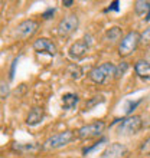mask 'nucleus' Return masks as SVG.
I'll use <instances>...</instances> for the list:
<instances>
[{
  "instance_id": "f257e3e1",
  "label": "nucleus",
  "mask_w": 150,
  "mask_h": 158,
  "mask_svg": "<svg viewBox=\"0 0 150 158\" xmlns=\"http://www.w3.org/2000/svg\"><path fill=\"white\" fill-rule=\"evenodd\" d=\"M116 69H117V66L111 62L101 63L100 66H95L94 69L90 71L88 78L91 79L94 83L103 85V83L108 82L111 78H116Z\"/></svg>"
},
{
  "instance_id": "f03ea898",
  "label": "nucleus",
  "mask_w": 150,
  "mask_h": 158,
  "mask_svg": "<svg viewBox=\"0 0 150 158\" xmlns=\"http://www.w3.org/2000/svg\"><path fill=\"white\" fill-rule=\"evenodd\" d=\"M74 139V132L72 131H62V132L54 134L45 139V142L42 144V150L45 151H55L59 148H64L68 145L69 142Z\"/></svg>"
},
{
  "instance_id": "7ed1b4c3",
  "label": "nucleus",
  "mask_w": 150,
  "mask_h": 158,
  "mask_svg": "<svg viewBox=\"0 0 150 158\" xmlns=\"http://www.w3.org/2000/svg\"><path fill=\"white\" fill-rule=\"evenodd\" d=\"M140 42H142V35L139 33L137 30L129 32L124 38L121 39L120 45H118V55L121 58H126V56L131 55L139 48Z\"/></svg>"
},
{
  "instance_id": "20e7f679",
  "label": "nucleus",
  "mask_w": 150,
  "mask_h": 158,
  "mask_svg": "<svg viewBox=\"0 0 150 158\" xmlns=\"http://www.w3.org/2000/svg\"><path fill=\"white\" fill-rule=\"evenodd\" d=\"M78 25H79V20H78V17H77V15H74V13L67 15V16H64L62 19H61V22H59L58 26H56V33H58L59 38L67 39V38H69L72 33L77 32Z\"/></svg>"
},
{
  "instance_id": "39448f33",
  "label": "nucleus",
  "mask_w": 150,
  "mask_h": 158,
  "mask_svg": "<svg viewBox=\"0 0 150 158\" xmlns=\"http://www.w3.org/2000/svg\"><path fill=\"white\" fill-rule=\"evenodd\" d=\"M143 127V119L140 115H129L120 122L117 132L120 135H134Z\"/></svg>"
},
{
  "instance_id": "423d86ee",
  "label": "nucleus",
  "mask_w": 150,
  "mask_h": 158,
  "mask_svg": "<svg viewBox=\"0 0 150 158\" xmlns=\"http://www.w3.org/2000/svg\"><path fill=\"white\" fill-rule=\"evenodd\" d=\"M104 129H105L104 121H94V122H90V124L82 125L81 128H78L77 137L79 139H92V138L100 137Z\"/></svg>"
},
{
  "instance_id": "0eeeda50",
  "label": "nucleus",
  "mask_w": 150,
  "mask_h": 158,
  "mask_svg": "<svg viewBox=\"0 0 150 158\" xmlns=\"http://www.w3.org/2000/svg\"><path fill=\"white\" fill-rule=\"evenodd\" d=\"M38 29H39V23L35 19H26L15 27V36L22 40H26V39L32 38L38 32Z\"/></svg>"
},
{
  "instance_id": "6e6552de",
  "label": "nucleus",
  "mask_w": 150,
  "mask_h": 158,
  "mask_svg": "<svg viewBox=\"0 0 150 158\" xmlns=\"http://www.w3.org/2000/svg\"><path fill=\"white\" fill-rule=\"evenodd\" d=\"M90 46L91 45H90L85 39H81V40L72 43L69 50H68V55H69V58L74 59V60H81L82 58L87 56L88 50H90Z\"/></svg>"
},
{
  "instance_id": "1a4fd4ad",
  "label": "nucleus",
  "mask_w": 150,
  "mask_h": 158,
  "mask_svg": "<svg viewBox=\"0 0 150 158\" xmlns=\"http://www.w3.org/2000/svg\"><path fill=\"white\" fill-rule=\"evenodd\" d=\"M33 49L35 52L38 53H46V55H51V56H55L56 52H58V48L55 45L54 42L48 38H39L33 42Z\"/></svg>"
},
{
  "instance_id": "9d476101",
  "label": "nucleus",
  "mask_w": 150,
  "mask_h": 158,
  "mask_svg": "<svg viewBox=\"0 0 150 158\" xmlns=\"http://www.w3.org/2000/svg\"><path fill=\"white\" fill-rule=\"evenodd\" d=\"M129 154V150L127 147L120 144V142H113L110 145H107L103 154H101V158H124Z\"/></svg>"
},
{
  "instance_id": "9b49d317",
  "label": "nucleus",
  "mask_w": 150,
  "mask_h": 158,
  "mask_svg": "<svg viewBox=\"0 0 150 158\" xmlns=\"http://www.w3.org/2000/svg\"><path fill=\"white\" fill-rule=\"evenodd\" d=\"M45 117V111L41 106H33V108L29 111L28 117H26V125L29 127H35V125L41 124L42 119Z\"/></svg>"
},
{
  "instance_id": "f8f14e48",
  "label": "nucleus",
  "mask_w": 150,
  "mask_h": 158,
  "mask_svg": "<svg viewBox=\"0 0 150 158\" xmlns=\"http://www.w3.org/2000/svg\"><path fill=\"white\" fill-rule=\"evenodd\" d=\"M134 72L139 78L144 79V81H150V62L144 60V59H139L134 63Z\"/></svg>"
},
{
  "instance_id": "ddd939ff",
  "label": "nucleus",
  "mask_w": 150,
  "mask_h": 158,
  "mask_svg": "<svg viewBox=\"0 0 150 158\" xmlns=\"http://www.w3.org/2000/svg\"><path fill=\"white\" fill-rule=\"evenodd\" d=\"M79 101V96L74 92H67V94H64L62 95V108L69 111V109H74L77 106Z\"/></svg>"
},
{
  "instance_id": "4468645a",
  "label": "nucleus",
  "mask_w": 150,
  "mask_h": 158,
  "mask_svg": "<svg viewBox=\"0 0 150 158\" xmlns=\"http://www.w3.org/2000/svg\"><path fill=\"white\" fill-rule=\"evenodd\" d=\"M134 12L139 16H144L146 19L150 13V2H146V0H137L134 2Z\"/></svg>"
},
{
  "instance_id": "2eb2a0df",
  "label": "nucleus",
  "mask_w": 150,
  "mask_h": 158,
  "mask_svg": "<svg viewBox=\"0 0 150 158\" xmlns=\"http://www.w3.org/2000/svg\"><path fill=\"white\" fill-rule=\"evenodd\" d=\"M38 150H42L41 145L38 144H15L13 151H17L20 154H28V152H36Z\"/></svg>"
},
{
  "instance_id": "dca6fc26",
  "label": "nucleus",
  "mask_w": 150,
  "mask_h": 158,
  "mask_svg": "<svg viewBox=\"0 0 150 158\" xmlns=\"http://www.w3.org/2000/svg\"><path fill=\"white\" fill-rule=\"evenodd\" d=\"M67 75L71 79H74V81H78L79 78H82L84 72H82V69H81L79 65H77V63H71V65L67 68Z\"/></svg>"
},
{
  "instance_id": "f3484780",
  "label": "nucleus",
  "mask_w": 150,
  "mask_h": 158,
  "mask_svg": "<svg viewBox=\"0 0 150 158\" xmlns=\"http://www.w3.org/2000/svg\"><path fill=\"white\" fill-rule=\"evenodd\" d=\"M121 36H123V30L118 26H114V27H110L107 32H105V38L110 42H117L120 40Z\"/></svg>"
},
{
  "instance_id": "a211bd4d",
  "label": "nucleus",
  "mask_w": 150,
  "mask_h": 158,
  "mask_svg": "<svg viewBox=\"0 0 150 158\" xmlns=\"http://www.w3.org/2000/svg\"><path fill=\"white\" fill-rule=\"evenodd\" d=\"M104 96L103 95H98V96H92L91 99H88L87 102H85V105H84V111H91L94 106H97V105H100L104 102Z\"/></svg>"
},
{
  "instance_id": "6ab92c4d",
  "label": "nucleus",
  "mask_w": 150,
  "mask_h": 158,
  "mask_svg": "<svg viewBox=\"0 0 150 158\" xmlns=\"http://www.w3.org/2000/svg\"><path fill=\"white\" fill-rule=\"evenodd\" d=\"M139 151H140V154H143V155H150V137H147L146 139L140 144Z\"/></svg>"
},
{
  "instance_id": "aec40b11",
  "label": "nucleus",
  "mask_w": 150,
  "mask_h": 158,
  "mask_svg": "<svg viewBox=\"0 0 150 158\" xmlns=\"http://www.w3.org/2000/svg\"><path fill=\"white\" fill-rule=\"evenodd\" d=\"M127 68H129V65L126 62H121V65H118L117 66V69H116V78H120L123 73H124L126 71H127Z\"/></svg>"
},
{
  "instance_id": "412c9836",
  "label": "nucleus",
  "mask_w": 150,
  "mask_h": 158,
  "mask_svg": "<svg viewBox=\"0 0 150 158\" xmlns=\"http://www.w3.org/2000/svg\"><path fill=\"white\" fill-rule=\"evenodd\" d=\"M0 86H2V94H0V96H2V99H6V98H7V95H9V86H7V83H4V81H2Z\"/></svg>"
},
{
  "instance_id": "4be33fe9",
  "label": "nucleus",
  "mask_w": 150,
  "mask_h": 158,
  "mask_svg": "<svg viewBox=\"0 0 150 158\" xmlns=\"http://www.w3.org/2000/svg\"><path fill=\"white\" fill-rule=\"evenodd\" d=\"M142 42H144V43L150 45V25L147 26V29L142 33Z\"/></svg>"
},
{
  "instance_id": "5701e85b",
  "label": "nucleus",
  "mask_w": 150,
  "mask_h": 158,
  "mask_svg": "<svg viewBox=\"0 0 150 158\" xmlns=\"http://www.w3.org/2000/svg\"><path fill=\"white\" fill-rule=\"evenodd\" d=\"M140 102H142V99L136 101V102H127V108H126V114H130L134 108H136V106H137L139 104H140Z\"/></svg>"
},
{
  "instance_id": "b1692460",
  "label": "nucleus",
  "mask_w": 150,
  "mask_h": 158,
  "mask_svg": "<svg viewBox=\"0 0 150 158\" xmlns=\"http://www.w3.org/2000/svg\"><path fill=\"white\" fill-rule=\"evenodd\" d=\"M54 13H55V9H48V10L42 15V17H43L45 20H48V19H51V17L54 16Z\"/></svg>"
},
{
  "instance_id": "393cba45",
  "label": "nucleus",
  "mask_w": 150,
  "mask_h": 158,
  "mask_svg": "<svg viewBox=\"0 0 150 158\" xmlns=\"http://www.w3.org/2000/svg\"><path fill=\"white\" fill-rule=\"evenodd\" d=\"M110 10H118V2H113L111 6L107 9V12H110Z\"/></svg>"
},
{
  "instance_id": "a878e982",
  "label": "nucleus",
  "mask_w": 150,
  "mask_h": 158,
  "mask_svg": "<svg viewBox=\"0 0 150 158\" xmlns=\"http://www.w3.org/2000/svg\"><path fill=\"white\" fill-rule=\"evenodd\" d=\"M62 4L65 6V7H71L72 4H74V2H72V0H64Z\"/></svg>"
},
{
  "instance_id": "bb28decb",
  "label": "nucleus",
  "mask_w": 150,
  "mask_h": 158,
  "mask_svg": "<svg viewBox=\"0 0 150 158\" xmlns=\"http://www.w3.org/2000/svg\"><path fill=\"white\" fill-rule=\"evenodd\" d=\"M149 19H150V13H149V16H147V17H146V20H149Z\"/></svg>"
}]
</instances>
